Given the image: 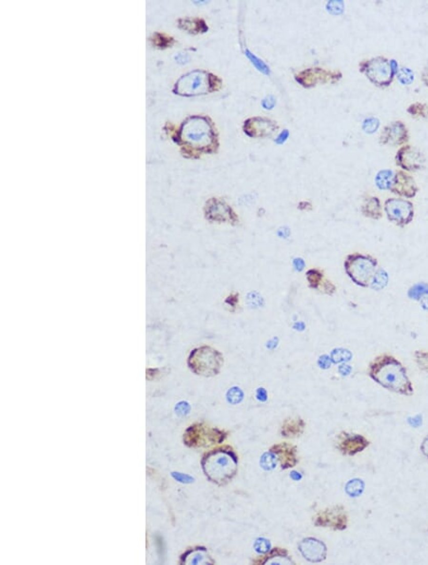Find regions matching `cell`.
<instances>
[{
	"label": "cell",
	"instance_id": "cell-7",
	"mask_svg": "<svg viewBox=\"0 0 428 565\" xmlns=\"http://www.w3.org/2000/svg\"><path fill=\"white\" fill-rule=\"evenodd\" d=\"M228 433L217 427H210L204 423H196L187 427L184 433V443L188 447H208L223 444Z\"/></svg>",
	"mask_w": 428,
	"mask_h": 565
},
{
	"label": "cell",
	"instance_id": "cell-40",
	"mask_svg": "<svg viewBox=\"0 0 428 565\" xmlns=\"http://www.w3.org/2000/svg\"><path fill=\"white\" fill-rule=\"evenodd\" d=\"M175 410H176L177 414H179L181 416H184V415H187V413L189 412L190 406L187 404V402H181L179 404H177V406H175Z\"/></svg>",
	"mask_w": 428,
	"mask_h": 565
},
{
	"label": "cell",
	"instance_id": "cell-5",
	"mask_svg": "<svg viewBox=\"0 0 428 565\" xmlns=\"http://www.w3.org/2000/svg\"><path fill=\"white\" fill-rule=\"evenodd\" d=\"M379 262L369 254L350 253L344 262L345 271L355 285L361 287L370 286L375 273L378 270Z\"/></svg>",
	"mask_w": 428,
	"mask_h": 565
},
{
	"label": "cell",
	"instance_id": "cell-4",
	"mask_svg": "<svg viewBox=\"0 0 428 565\" xmlns=\"http://www.w3.org/2000/svg\"><path fill=\"white\" fill-rule=\"evenodd\" d=\"M223 88V80L213 73L194 70L182 75L176 81L174 93L181 96H198L215 93Z\"/></svg>",
	"mask_w": 428,
	"mask_h": 565
},
{
	"label": "cell",
	"instance_id": "cell-29",
	"mask_svg": "<svg viewBox=\"0 0 428 565\" xmlns=\"http://www.w3.org/2000/svg\"><path fill=\"white\" fill-rule=\"evenodd\" d=\"M388 273L384 269H381H381H378L375 273L374 277L371 281L370 286H371V288L379 291V290L383 289L386 286H388Z\"/></svg>",
	"mask_w": 428,
	"mask_h": 565
},
{
	"label": "cell",
	"instance_id": "cell-11",
	"mask_svg": "<svg viewBox=\"0 0 428 565\" xmlns=\"http://www.w3.org/2000/svg\"><path fill=\"white\" fill-rule=\"evenodd\" d=\"M348 514L346 507L341 505L328 506L320 510L313 517V525L316 527L329 528L333 531H344L348 527Z\"/></svg>",
	"mask_w": 428,
	"mask_h": 565
},
{
	"label": "cell",
	"instance_id": "cell-48",
	"mask_svg": "<svg viewBox=\"0 0 428 565\" xmlns=\"http://www.w3.org/2000/svg\"><path fill=\"white\" fill-rule=\"evenodd\" d=\"M278 341H279V340H278V338H276V337H274L273 339L270 340V341H268L267 347L269 348V349H274L275 347L278 345Z\"/></svg>",
	"mask_w": 428,
	"mask_h": 565
},
{
	"label": "cell",
	"instance_id": "cell-43",
	"mask_svg": "<svg viewBox=\"0 0 428 565\" xmlns=\"http://www.w3.org/2000/svg\"><path fill=\"white\" fill-rule=\"evenodd\" d=\"M256 397L261 402H266L268 400V392L264 387H259L256 390Z\"/></svg>",
	"mask_w": 428,
	"mask_h": 565
},
{
	"label": "cell",
	"instance_id": "cell-47",
	"mask_svg": "<svg viewBox=\"0 0 428 565\" xmlns=\"http://www.w3.org/2000/svg\"><path fill=\"white\" fill-rule=\"evenodd\" d=\"M421 79V82H422L425 86L428 87V63L425 66L423 67V69H422Z\"/></svg>",
	"mask_w": 428,
	"mask_h": 565
},
{
	"label": "cell",
	"instance_id": "cell-15",
	"mask_svg": "<svg viewBox=\"0 0 428 565\" xmlns=\"http://www.w3.org/2000/svg\"><path fill=\"white\" fill-rule=\"evenodd\" d=\"M370 446V441L365 436L343 431L336 437L335 446L345 456H355L361 453Z\"/></svg>",
	"mask_w": 428,
	"mask_h": 565
},
{
	"label": "cell",
	"instance_id": "cell-44",
	"mask_svg": "<svg viewBox=\"0 0 428 565\" xmlns=\"http://www.w3.org/2000/svg\"><path fill=\"white\" fill-rule=\"evenodd\" d=\"M293 266H294V268L297 271L301 273L306 266V263H305L304 259H302V258H295L293 260Z\"/></svg>",
	"mask_w": 428,
	"mask_h": 565
},
{
	"label": "cell",
	"instance_id": "cell-24",
	"mask_svg": "<svg viewBox=\"0 0 428 565\" xmlns=\"http://www.w3.org/2000/svg\"><path fill=\"white\" fill-rule=\"evenodd\" d=\"M361 213L367 218L380 220L382 217L381 201L377 196L368 195L363 198L361 205Z\"/></svg>",
	"mask_w": 428,
	"mask_h": 565
},
{
	"label": "cell",
	"instance_id": "cell-8",
	"mask_svg": "<svg viewBox=\"0 0 428 565\" xmlns=\"http://www.w3.org/2000/svg\"><path fill=\"white\" fill-rule=\"evenodd\" d=\"M359 70L372 84L382 89L392 84L396 74L391 61L384 56H376L361 61Z\"/></svg>",
	"mask_w": 428,
	"mask_h": 565
},
{
	"label": "cell",
	"instance_id": "cell-34",
	"mask_svg": "<svg viewBox=\"0 0 428 565\" xmlns=\"http://www.w3.org/2000/svg\"><path fill=\"white\" fill-rule=\"evenodd\" d=\"M330 358H331V361H332L334 364H337V363L344 362V361H349V360L352 358V354L349 352L348 349L338 348V349L332 350L331 355H330Z\"/></svg>",
	"mask_w": 428,
	"mask_h": 565
},
{
	"label": "cell",
	"instance_id": "cell-19",
	"mask_svg": "<svg viewBox=\"0 0 428 565\" xmlns=\"http://www.w3.org/2000/svg\"><path fill=\"white\" fill-rule=\"evenodd\" d=\"M304 559L310 562H321L327 559L328 549L320 539L307 538L302 540L298 546Z\"/></svg>",
	"mask_w": 428,
	"mask_h": 565
},
{
	"label": "cell",
	"instance_id": "cell-10",
	"mask_svg": "<svg viewBox=\"0 0 428 565\" xmlns=\"http://www.w3.org/2000/svg\"><path fill=\"white\" fill-rule=\"evenodd\" d=\"M298 84L306 89H310L317 85L324 84H336L343 78V73L335 70H326L320 67H312L305 69L294 75Z\"/></svg>",
	"mask_w": 428,
	"mask_h": 565
},
{
	"label": "cell",
	"instance_id": "cell-35",
	"mask_svg": "<svg viewBox=\"0 0 428 565\" xmlns=\"http://www.w3.org/2000/svg\"><path fill=\"white\" fill-rule=\"evenodd\" d=\"M243 398H244V393L242 391L241 388H239L237 386H233V387L229 388V390L227 393V400H228V403H230L232 405H237V404L241 403Z\"/></svg>",
	"mask_w": 428,
	"mask_h": 565
},
{
	"label": "cell",
	"instance_id": "cell-30",
	"mask_svg": "<svg viewBox=\"0 0 428 565\" xmlns=\"http://www.w3.org/2000/svg\"><path fill=\"white\" fill-rule=\"evenodd\" d=\"M365 489V484L361 479H350L346 486V492L348 493L350 497H359Z\"/></svg>",
	"mask_w": 428,
	"mask_h": 565
},
{
	"label": "cell",
	"instance_id": "cell-42",
	"mask_svg": "<svg viewBox=\"0 0 428 565\" xmlns=\"http://www.w3.org/2000/svg\"><path fill=\"white\" fill-rule=\"evenodd\" d=\"M318 365L323 369H328L331 366V358L328 355H323L318 360Z\"/></svg>",
	"mask_w": 428,
	"mask_h": 565
},
{
	"label": "cell",
	"instance_id": "cell-46",
	"mask_svg": "<svg viewBox=\"0 0 428 565\" xmlns=\"http://www.w3.org/2000/svg\"><path fill=\"white\" fill-rule=\"evenodd\" d=\"M420 449H421L422 455L428 459V435L424 439L422 440Z\"/></svg>",
	"mask_w": 428,
	"mask_h": 565
},
{
	"label": "cell",
	"instance_id": "cell-32",
	"mask_svg": "<svg viewBox=\"0 0 428 565\" xmlns=\"http://www.w3.org/2000/svg\"><path fill=\"white\" fill-rule=\"evenodd\" d=\"M277 463H278L277 458L275 457L274 454L270 452V451L263 454L261 459H260V465L267 471L273 470L277 466Z\"/></svg>",
	"mask_w": 428,
	"mask_h": 565
},
{
	"label": "cell",
	"instance_id": "cell-9",
	"mask_svg": "<svg viewBox=\"0 0 428 565\" xmlns=\"http://www.w3.org/2000/svg\"><path fill=\"white\" fill-rule=\"evenodd\" d=\"M205 218L211 223H225L236 226L240 223L238 214L232 206L228 205L226 200L211 197L207 200L204 206Z\"/></svg>",
	"mask_w": 428,
	"mask_h": 565
},
{
	"label": "cell",
	"instance_id": "cell-37",
	"mask_svg": "<svg viewBox=\"0 0 428 565\" xmlns=\"http://www.w3.org/2000/svg\"><path fill=\"white\" fill-rule=\"evenodd\" d=\"M155 44L157 46H159V48H167V47L173 46L174 43V39L170 36H167L166 34H161V33H156L155 34Z\"/></svg>",
	"mask_w": 428,
	"mask_h": 565
},
{
	"label": "cell",
	"instance_id": "cell-17",
	"mask_svg": "<svg viewBox=\"0 0 428 565\" xmlns=\"http://www.w3.org/2000/svg\"><path fill=\"white\" fill-rule=\"evenodd\" d=\"M389 191L401 197L414 198L419 193V186L410 174L403 171H397Z\"/></svg>",
	"mask_w": 428,
	"mask_h": 565
},
{
	"label": "cell",
	"instance_id": "cell-45",
	"mask_svg": "<svg viewBox=\"0 0 428 565\" xmlns=\"http://www.w3.org/2000/svg\"><path fill=\"white\" fill-rule=\"evenodd\" d=\"M298 210L300 211H306V212H310L313 210V206L312 204L309 202V201H301L299 204H298Z\"/></svg>",
	"mask_w": 428,
	"mask_h": 565
},
{
	"label": "cell",
	"instance_id": "cell-20",
	"mask_svg": "<svg viewBox=\"0 0 428 565\" xmlns=\"http://www.w3.org/2000/svg\"><path fill=\"white\" fill-rule=\"evenodd\" d=\"M306 278L308 281V287L316 291L327 294L328 296H332L337 290L334 284L330 280L326 278L324 271L319 268L314 267L308 269L306 273Z\"/></svg>",
	"mask_w": 428,
	"mask_h": 565
},
{
	"label": "cell",
	"instance_id": "cell-12",
	"mask_svg": "<svg viewBox=\"0 0 428 565\" xmlns=\"http://www.w3.org/2000/svg\"><path fill=\"white\" fill-rule=\"evenodd\" d=\"M384 212L388 221L400 227L408 226L414 219V205L408 200L388 198L384 202Z\"/></svg>",
	"mask_w": 428,
	"mask_h": 565
},
{
	"label": "cell",
	"instance_id": "cell-26",
	"mask_svg": "<svg viewBox=\"0 0 428 565\" xmlns=\"http://www.w3.org/2000/svg\"><path fill=\"white\" fill-rule=\"evenodd\" d=\"M394 178V173L390 170H382L376 175L375 182L380 190H390Z\"/></svg>",
	"mask_w": 428,
	"mask_h": 565
},
{
	"label": "cell",
	"instance_id": "cell-41",
	"mask_svg": "<svg viewBox=\"0 0 428 565\" xmlns=\"http://www.w3.org/2000/svg\"><path fill=\"white\" fill-rule=\"evenodd\" d=\"M173 477L176 480L183 483V484H190L191 482H194V479L187 475L185 474H182V473L174 472L173 473Z\"/></svg>",
	"mask_w": 428,
	"mask_h": 565
},
{
	"label": "cell",
	"instance_id": "cell-28",
	"mask_svg": "<svg viewBox=\"0 0 428 565\" xmlns=\"http://www.w3.org/2000/svg\"><path fill=\"white\" fill-rule=\"evenodd\" d=\"M427 295L428 284L426 283H417L408 289V297L415 301H421L424 296Z\"/></svg>",
	"mask_w": 428,
	"mask_h": 565
},
{
	"label": "cell",
	"instance_id": "cell-31",
	"mask_svg": "<svg viewBox=\"0 0 428 565\" xmlns=\"http://www.w3.org/2000/svg\"><path fill=\"white\" fill-rule=\"evenodd\" d=\"M414 360L421 371L428 375V351L416 350L414 352Z\"/></svg>",
	"mask_w": 428,
	"mask_h": 565
},
{
	"label": "cell",
	"instance_id": "cell-33",
	"mask_svg": "<svg viewBox=\"0 0 428 565\" xmlns=\"http://www.w3.org/2000/svg\"><path fill=\"white\" fill-rule=\"evenodd\" d=\"M396 76L403 85H410L414 81V73L409 68L399 69L398 73H396Z\"/></svg>",
	"mask_w": 428,
	"mask_h": 565
},
{
	"label": "cell",
	"instance_id": "cell-3",
	"mask_svg": "<svg viewBox=\"0 0 428 565\" xmlns=\"http://www.w3.org/2000/svg\"><path fill=\"white\" fill-rule=\"evenodd\" d=\"M202 468L208 480L219 486H227L238 472V455L231 446H217L204 454Z\"/></svg>",
	"mask_w": 428,
	"mask_h": 565
},
{
	"label": "cell",
	"instance_id": "cell-23",
	"mask_svg": "<svg viewBox=\"0 0 428 565\" xmlns=\"http://www.w3.org/2000/svg\"><path fill=\"white\" fill-rule=\"evenodd\" d=\"M306 426L307 424L301 417H288L283 422L280 433L284 438L295 439L304 434Z\"/></svg>",
	"mask_w": 428,
	"mask_h": 565
},
{
	"label": "cell",
	"instance_id": "cell-27",
	"mask_svg": "<svg viewBox=\"0 0 428 565\" xmlns=\"http://www.w3.org/2000/svg\"><path fill=\"white\" fill-rule=\"evenodd\" d=\"M408 113L416 119L421 118H427L428 117V105L425 103L421 102H415L408 107Z\"/></svg>",
	"mask_w": 428,
	"mask_h": 565
},
{
	"label": "cell",
	"instance_id": "cell-49",
	"mask_svg": "<svg viewBox=\"0 0 428 565\" xmlns=\"http://www.w3.org/2000/svg\"><path fill=\"white\" fill-rule=\"evenodd\" d=\"M420 302L421 303L422 308L425 309V310H428V295L427 296H424Z\"/></svg>",
	"mask_w": 428,
	"mask_h": 565
},
{
	"label": "cell",
	"instance_id": "cell-36",
	"mask_svg": "<svg viewBox=\"0 0 428 565\" xmlns=\"http://www.w3.org/2000/svg\"><path fill=\"white\" fill-rule=\"evenodd\" d=\"M239 298H240L239 292H232L225 299L224 303L228 306V310L230 312H235L237 310V306L239 305Z\"/></svg>",
	"mask_w": 428,
	"mask_h": 565
},
{
	"label": "cell",
	"instance_id": "cell-25",
	"mask_svg": "<svg viewBox=\"0 0 428 565\" xmlns=\"http://www.w3.org/2000/svg\"><path fill=\"white\" fill-rule=\"evenodd\" d=\"M178 26L180 27L182 30H185L187 33H192V34L206 33L208 30L206 21L198 17L180 18L178 20Z\"/></svg>",
	"mask_w": 428,
	"mask_h": 565
},
{
	"label": "cell",
	"instance_id": "cell-21",
	"mask_svg": "<svg viewBox=\"0 0 428 565\" xmlns=\"http://www.w3.org/2000/svg\"><path fill=\"white\" fill-rule=\"evenodd\" d=\"M252 563L255 565L295 564L288 550L282 547H274L268 552L262 554L261 556L252 559Z\"/></svg>",
	"mask_w": 428,
	"mask_h": 565
},
{
	"label": "cell",
	"instance_id": "cell-13",
	"mask_svg": "<svg viewBox=\"0 0 428 565\" xmlns=\"http://www.w3.org/2000/svg\"><path fill=\"white\" fill-rule=\"evenodd\" d=\"M279 125L274 120L263 116H253L245 120L243 132L250 138L265 139L272 137L279 131Z\"/></svg>",
	"mask_w": 428,
	"mask_h": 565
},
{
	"label": "cell",
	"instance_id": "cell-16",
	"mask_svg": "<svg viewBox=\"0 0 428 565\" xmlns=\"http://www.w3.org/2000/svg\"><path fill=\"white\" fill-rule=\"evenodd\" d=\"M409 141L408 127L401 121H394L384 127L380 135L379 143L381 146L398 147L405 145Z\"/></svg>",
	"mask_w": 428,
	"mask_h": 565
},
{
	"label": "cell",
	"instance_id": "cell-50",
	"mask_svg": "<svg viewBox=\"0 0 428 565\" xmlns=\"http://www.w3.org/2000/svg\"><path fill=\"white\" fill-rule=\"evenodd\" d=\"M290 478L297 482V480H300L302 479V475L298 472H296V471H293L290 474Z\"/></svg>",
	"mask_w": 428,
	"mask_h": 565
},
{
	"label": "cell",
	"instance_id": "cell-1",
	"mask_svg": "<svg viewBox=\"0 0 428 565\" xmlns=\"http://www.w3.org/2000/svg\"><path fill=\"white\" fill-rule=\"evenodd\" d=\"M178 132L177 143L186 157L198 158L202 153H216L219 149L217 130L207 116L187 117Z\"/></svg>",
	"mask_w": 428,
	"mask_h": 565
},
{
	"label": "cell",
	"instance_id": "cell-38",
	"mask_svg": "<svg viewBox=\"0 0 428 565\" xmlns=\"http://www.w3.org/2000/svg\"><path fill=\"white\" fill-rule=\"evenodd\" d=\"M255 551L257 553H260V554H265V553L268 552L270 550V541L268 539H265V538H259V539L255 540L254 543Z\"/></svg>",
	"mask_w": 428,
	"mask_h": 565
},
{
	"label": "cell",
	"instance_id": "cell-14",
	"mask_svg": "<svg viewBox=\"0 0 428 565\" xmlns=\"http://www.w3.org/2000/svg\"><path fill=\"white\" fill-rule=\"evenodd\" d=\"M396 165L405 172H418L425 166L426 158L418 148L404 145L400 148L395 156Z\"/></svg>",
	"mask_w": 428,
	"mask_h": 565
},
{
	"label": "cell",
	"instance_id": "cell-18",
	"mask_svg": "<svg viewBox=\"0 0 428 565\" xmlns=\"http://www.w3.org/2000/svg\"><path fill=\"white\" fill-rule=\"evenodd\" d=\"M269 451L274 454L280 464L282 470L293 468L299 463L297 447L288 442L275 444L269 448Z\"/></svg>",
	"mask_w": 428,
	"mask_h": 565
},
{
	"label": "cell",
	"instance_id": "cell-39",
	"mask_svg": "<svg viewBox=\"0 0 428 565\" xmlns=\"http://www.w3.org/2000/svg\"><path fill=\"white\" fill-rule=\"evenodd\" d=\"M379 126H380V121L377 118L371 117V118H368V119L363 121L362 129L366 133H373L378 130Z\"/></svg>",
	"mask_w": 428,
	"mask_h": 565
},
{
	"label": "cell",
	"instance_id": "cell-2",
	"mask_svg": "<svg viewBox=\"0 0 428 565\" xmlns=\"http://www.w3.org/2000/svg\"><path fill=\"white\" fill-rule=\"evenodd\" d=\"M368 376L391 392L412 396L414 387L408 377L406 368L394 356L383 353L377 356L368 366Z\"/></svg>",
	"mask_w": 428,
	"mask_h": 565
},
{
	"label": "cell",
	"instance_id": "cell-6",
	"mask_svg": "<svg viewBox=\"0 0 428 565\" xmlns=\"http://www.w3.org/2000/svg\"><path fill=\"white\" fill-rule=\"evenodd\" d=\"M224 357L219 350L208 346L194 348L187 358L188 368L196 375L213 377L221 372Z\"/></svg>",
	"mask_w": 428,
	"mask_h": 565
},
{
	"label": "cell",
	"instance_id": "cell-22",
	"mask_svg": "<svg viewBox=\"0 0 428 565\" xmlns=\"http://www.w3.org/2000/svg\"><path fill=\"white\" fill-rule=\"evenodd\" d=\"M183 564H214V561L210 555L207 553L205 547L197 546L189 548L187 552L182 555L180 559Z\"/></svg>",
	"mask_w": 428,
	"mask_h": 565
}]
</instances>
